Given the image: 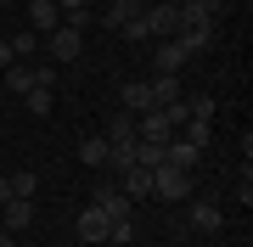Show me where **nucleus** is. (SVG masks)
<instances>
[{
    "mask_svg": "<svg viewBox=\"0 0 253 247\" xmlns=\"http://www.w3.org/2000/svg\"><path fill=\"white\" fill-rule=\"evenodd\" d=\"M56 6H62V17H68V11H79V6H84V0H56Z\"/></svg>",
    "mask_w": 253,
    "mask_h": 247,
    "instance_id": "nucleus-27",
    "label": "nucleus"
},
{
    "mask_svg": "<svg viewBox=\"0 0 253 247\" xmlns=\"http://www.w3.org/2000/svg\"><path fill=\"white\" fill-rule=\"evenodd\" d=\"M107 225H113V219H107V213L90 202V208L79 213V242H107Z\"/></svg>",
    "mask_w": 253,
    "mask_h": 247,
    "instance_id": "nucleus-12",
    "label": "nucleus"
},
{
    "mask_svg": "<svg viewBox=\"0 0 253 247\" xmlns=\"http://www.w3.org/2000/svg\"><path fill=\"white\" fill-rule=\"evenodd\" d=\"M186 141H191V146H208V118H186Z\"/></svg>",
    "mask_w": 253,
    "mask_h": 247,
    "instance_id": "nucleus-24",
    "label": "nucleus"
},
{
    "mask_svg": "<svg viewBox=\"0 0 253 247\" xmlns=\"http://www.w3.org/2000/svg\"><path fill=\"white\" fill-rule=\"evenodd\" d=\"M141 11H146V0H113V6L101 11V28H113V34H118V28H124L129 17H141Z\"/></svg>",
    "mask_w": 253,
    "mask_h": 247,
    "instance_id": "nucleus-10",
    "label": "nucleus"
},
{
    "mask_svg": "<svg viewBox=\"0 0 253 247\" xmlns=\"http://www.w3.org/2000/svg\"><path fill=\"white\" fill-rule=\"evenodd\" d=\"M0 247H17V236H11V230H0Z\"/></svg>",
    "mask_w": 253,
    "mask_h": 247,
    "instance_id": "nucleus-28",
    "label": "nucleus"
},
{
    "mask_svg": "<svg viewBox=\"0 0 253 247\" xmlns=\"http://www.w3.org/2000/svg\"><path fill=\"white\" fill-rule=\"evenodd\" d=\"M28 23H34V34H51V28H62V6L56 0H28Z\"/></svg>",
    "mask_w": 253,
    "mask_h": 247,
    "instance_id": "nucleus-7",
    "label": "nucleus"
},
{
    "mask_svg": "<svg viewBox=\"0 0 253 247\" xmlns=\"http://www.w3.org/2000/svg\"><path fill=\"white\" fill-rule=\"evenodd\" d=\"M174 39H180L191 56H197V51H208V45H214V23H203V28H180Z\"/></svg>",
    "mask_w": 253,
    "mask_h": 247,
    "instance_id": "nucleus-18",
    "label": "nucleus"
},
{
    "mask_svg": "<svg viewBox=\"0 0 253 247\" xmlns=\"http://www.w3.org/2000/svg\"><path fill=\"white\" fill-rule=\"evenodd\" d=\"M135 141V112H113L107 118V146H129Z\"/></svg>",
    "mask_w": 253,
    "mask_h": 247,
    "instance_id": "nucleus-14",
    "label": "nucleus"
},
{
    "mask_svg": "<svg viewBox=\"0 0 253 247\" xmlns=\"http://www.w3.org/2000/svg\"><path fill=\"white\" fill-rule=\"evenodd\" d=\"M96 208L107 213V219H129V197L118 191L113 180H101V185H96Z\"/></svg>",
    "mask_w": 253,
    "mask_h": 247,
    "instance_id": "nucleus-6",
    "label": "nucleus"
},
{
    "mask_svg": "<svg viewBox=\"0 0 253 247\" xmlns=\"http://www.w3.org/2000/svg\"><path fill=\"white\" fill-rule=\"evenodd\" d=\"M6 180H11V197H28V202H34V191H40V174L34 169H17V174H6Z\"/></svg>",
    "mask_w": 253,
    "mask_h": 247,
    "instance_id": "nucleus-21",
    "label": "nucleus"
},
{
    "mask_svg": "<svg viewBox=\"0 0 253 247\" xmlns=\"http://www.w3.org/2000/svg\"><path fill=\"white\" fill-rule=\"evenodd\" d=\"M118 191H124L129 202L152 197V169H124V174H118Z\"/></svg>",
    "mask_w": 253,
    "mask_h": 247,
    "instance_id": "nucleus-9",
    "label": "nucleus"
},
{
    "mask_svg": "<svg viewBox=\"0 0 253 247\" xmlns=\"http://www.w3.org/2000/svg\"><path fill=\"white\" fill-rule=\"evenodd\" d=\"M146 90H152V107H169V101H180V73H158Z\"/></svg>",
    "mask_w": 253,
    "mask_h": 247,
    "instance_id": "nucleus-15",
    "label": "nucleus"
},
{
    "mask_svg": "<svg viewBox=\"0 0 253 247\" xmlns=\"http://www.w3.org/2000/svg\"><path fill=\"white\" fill-rule=\"evenodd\" d=\"M146 34L152 39H174L180 34V6H174V0H152V6H146Z\"/></svg>",
    "mask_w": 253,
    "mask_h": 247,
    "instance_id": "nucleus-1",
    "label": "nucleus"
},
{
    "mask_svg": "<svg viewBox=\"0 0 253 247\" xmlns=\"http://www.w3.org/2000/svg\"><path fill=\"white\" fill-rule=\"evenodd\" d=\"M34 84H40V68H28V62H11V68H6V90H11V96H28Z\"/></svg>",
    "mask_w": 253,
    "mask_h": 247,
    "instance_id": "nucleus-13",
    "label": "nucleus"
},
{
    "mask_svg": "<svg viewBox=\"0 0 253 247\" xmlns=\"http://www.w3.org/2000/svg\"><path fill=\"white\" fill-rule=\"evenodd\" d=\"M0 219H6V230H11V236H23V230L34 225V202H28V197H11L6 208H0Z\"/></svg>",
    "mask_w": 253,
    "mask_h": 247,
    "instance_id": "nucleus-8",
    "label": "nucleus"
},
{
    "mask_svg": "<svg viewBox=\"0 0 253 247\" xmlns=\"http://www.w3.org/2000/svg\"><path fill=\"white\" fill-rule=\"evenodd\" d=\"M45 51H51V62L56 68H62V62H79V51H84V34H79V28H51V34H45Z\"/></svg>",
    "mask_w": 253,
    "mask_h": 247,
    "instance_id": "nucleus-2",
    "label": "nucleus"
},
{
    "mask_svg": "<svg viewBox=\"0 0 253 247\" xmlns=\"http://www.w3.org/2000/svg\"><path fill=\"white\" fill-rule=\"evenodd\" d=\"M118 34H124V39H135V45H146V39H152V34H146V11H141V17H129Z\"/></svg>",
    "mask_w": 253,
    "mask_h": 247,
    "instance_id": "nucleus-23",
    "label": "nucleus"
},
{
    "mask_svg": "<svg viewBox=\"0 0 253 247\" xmlns=\"http://www.w3.org/2000/svg\"><path fill=\"white\" fill-rule=\"evenodd\" d=\"M163 163H169V169H197V146H191V141L180 135V141H163Z\"/></svg>",
    "mask_w": 253,
    "mask_h": 247,
    "instance_id": "nucleus-11",
    "label": "nucleus"
},
{
    "mask_svg": "<svg viewBox=\"0 0 253 247\" xmlns=\"http://www.w3.org/2000/svg\"><path fill=\"white\" fill-rule=\"evenodd\" d=\"M118 96H124V112H135V118H141L146 107H152V90H146V79H129Z\"/></svg>",
    "mask_w": 253,
    "mask_h": 247,
    "instance_id": "nucleus-16",
    "label": "nucleus"
},
{
    "mask_svg": "<svg viewBox=\"0 0 253 247\" xmlns=\"http://www.w3.org/2000/svg\"><path fill=\"white\" fill-rule=\"evenodd\" d=\"M152 62H158V73H186L191 51L180 45V39H152Z\"/></svg>",
    "mask_w": 253,
    "mask_h": 247,
    "instance_id": "nucleus-4",
    "label": "nucleus"
},
{
    "mask_svg": "<svg viewBox=\"0 0 253 247\" xmlns=\"http://www.w3.org/2000/svg\"><path fill=\"white\" fill-rule=\"evenodd\" d=\"M23 101H28V112H34V118H45V112L56 107V90H51V84H34V90H28Z\"/></svg>",
    "mask_w": 253,
    "mask_h": 247,
    "instance_id": "nucleus-20",
    "label": "nucleus"
},
{
    "mask_svg": "<svg viewBox=\"0 0 253 247\" xmlns=\"http://www.w3.org/2000/svg\"><path fill=\"white\" fill-rule=\"evenodd\" d=\"M6 202H11V180L0 174V208H6Z\"/></svg>",
    "mask_w": 253,
    "mask_h": 247,
    "instance_id": "nucleus-26",
    "label": "nucleus"
},
{
    "mask_svg": "<svg viewBox=\"0 0 253 247\" xmlns=\"http://www.w3.org/2000/svg\"><path fill=\"white\" fill-rule=\"evenodd\" d=\"M186 191H191V174H186V169H169V163H158V169H152V197L180 202Z\"/></svg>",
    "mask_w": 253,
    "mask_h": 247,
    "instance_id": "nucleus-3",
    "label": "nucleus"
},
{
    "mask_svg": "<svg viewBox=\"0 0 253 247\" xmlns=\"http://www.w3.org/2000/svg\"><path fill=\"white\" fill-rule=\"evenodd\" d=\"M174 6H180V28H203L225 11V0H174Z\"/></svg>",
    "mask_w": 253,
    "mask_h": 247,
    "instance_id": "nucleus-5",
    "label": "nucleus"
},
{
    "mask_svg": "<svg viewBox=\"0 0 253 247\" xmlns=\"http://www.w3.org/2000/svg\"><path fill=\"white\" fill-rule=\"evenodd\" d=\"M11 62H17V56H11V45H6V39H0V73H6Z\"/></svg>",
    "mask_w": 253,
    "mask_h": 247,
    "instance_id": "nucleus-25",
    "label": "nucleus"
},
{
    "mask_svg": "<svg viewBox=\"0 0 253 247\" xmlns=\"http://www.w3.org/2000/svg\"><path fill=\"white\" fill-rule=\"evenodd\" d=\"M191 225H197V230H208V236H214V230L225 225V213H219L214 202H197V208H191Z\"/></svg>",
    "mask_w": 253,
    "mask_h": 247,
    "instance_id": "nucleus-19",
    "label": "nucleus"
},
{
    "mask_svg": "<svg viewBox=\"0 0 253 247\" xmlns=\"http://www.w3.org/2000/svg\"><path fill=\"white\" fill-rule=\"evenodd\" d=\"M79 163H84V169H107V135L79 141Z\"/></svg>",
    "mask_w": 253,
    "mask_h": 247,
    "instance_id": "nucleus-17",
    "label": "nucleus"
},
{
    "mask_svg": "<svg viewBox=\"0 0 253 247\" xmlns=\"http://www.w3.org/2000/svg\"><path fill=\"white\" fill-rule=\"evenodd\" d=\"M6 45H11V56L23 62V56H34V51H40V34H11Z\"/></svg>",
    "mask_w": 253,
    "mask_h": 247,
    "instance_id": "nucleus-22",
    "label": "nucleus"
}]
</instances>
